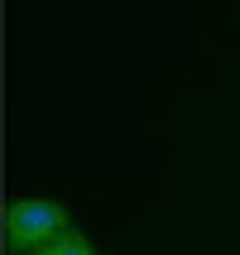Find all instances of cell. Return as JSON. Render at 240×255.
I'll return each mask as SVG.
<instances>
[{"label":"cell","instance_id":"6da1fadb","mask_svg":"<svg viewBox=\"0 0 240 255\" xmlns=\"http://www.w3.org/2000/svg\"><path fill=\"white\" fill-rule=\"evenodd\" d=\"M63 231H72L63 202L53 198H19L5 207V251L10 255H34L39 246L58 241Z\"/></svg>","mask_w":240,"mask_h":255},{"label":"cell","instance_id":"7a4b0ae2","mask_svg":"<svg viewBox=\"0 0 240 255\" xmlns=\"http://www.w3.org/2000/svg\"><path fill=\"white\" fill-rule=\"evenodd\" d=\"M34 255H91V241H86L82 231L72 227V231H63L58 241H48V246H39Z\"/></svg>","mask_w":240,"mask_h":255}]
</instances>
